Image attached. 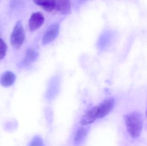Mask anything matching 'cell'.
Instances as JSON below:
<instances>
[{"label":"cell","mask_w":147,"mask_h":146,"mask_svg":"<svg viewBox=\"0 0 147 146\" xmlns=\"http://www.w3.org/2000/svg\"><path fill=\"white\" fill-rule=\"evenodd\" d=\"M124 121L128 133L133 139L140 137L143 127V120L140 113L132 112L124 117Z\"/></svg>","instance_id":"obj_1"},{"label":"cell","mask_w":147,"mask_h":146,"mask_svg":"<svg viewBox=\"0 0 147 146\" xmlns=\"http://www.w3.org/2000/svg\"><path fill=\"white\" fill-rule=\"evenodd\" d=\"M25 35L22 22L18 21L13 29L10 37V43L13 48H20L24 42Z\"/></svg>","instance_id":"obj_2"},{"label":"cell","mask_w":147,"mask_h":146,"mask_svg":"<svg viewBox=\"0 0 147 146\" xmlns=\"http://www.w3.org/2000/svg\"><path fill=\"white\" fill-rule=\"evenodd\" d=\"M115 105V100L113 98L105 99L97 107V118H102L108 115L112 110Z\"/></svg>","instance_id":"obj_3"},{"label":"cell","mask_w":147,"mask_h":146,"mask_svg":"<svg viewBox=\"0 0 147 146\" xmlns=\"http://www.w3.org/2000/svg\"><path fill=\"white\" fill-rule=\"evenodd\" d=\"M59 24L54 23L51 25L46 31L42 39V43L47 44L54 40L58 34L59 31Z\"/></svg>","instance_id":"obj_4"},{"label":"cell","mask_w":147,"mask_h":146,"mask_svg":"<svg viewBox=\"0 0 147 146\" xmlns=\"http://www.w3.org/2000/svg\"><path fill=\"white\" fill-rule=\"evenodd\" d=\"M45 21V17L40 12H35L32 14L29 20V29L34 31L40 27Z\"/></svg>","instance_id":"obj_5"},{"label":"cell","mask_w":147,"mask_h":146,"mask_svg":"<svg viewBox=\"0 0 147 146\" xmlns=\"http://www.w3.org/2000/svg\"><path fill=\"white\" fill-rule=\"evenodd\" d=\"M97 118V107H92L87 110L81 118L80 123L83 125H87L93 123Z\"/></svg>","instance_id":"obj_6"},{"label":"cell","mask_w":147,"mask_h":146,"mask_svg":"<svg viewBox=\"0 0 147 146\" xmlns=\"http://www.w3.org/2000/svg\"><path fill=\"white\" fill-rule=\"evenodd\" d=\"M16 75L11 71H7L2 74L0 77V84L4 87L12 85L16 80Z\"/></svg>","instance_id":"obj_7"},{"label":"cell","mask_w":147,"mask_h":146,"mask_svg":"<svg viewBox=\"0 0 147 146\" xmlns=\"http://www.w3.org/2000/svg\"><path fill=\"white\" fill-rule=\"evenodd\" d=\"M55 10L62 14L69 13L71 10V4L68 0H56Z\"/></svg>","instance_id":"obj_8"},{"label":"cell","mask_w":147,"mask_h":146,"mask_svg":"<svg viewBox=\"0 0 147 146\" xmlns=\"http://www.w3.org/2000/svg\"><path fill=\"white\" fill-rule=\"evenodd\" d=\"M34 2L47 11H52L56 9V0H36Z\"/></svg>","instance_id":"obj_9"},{"label":"cell","mask_w":147,"mask_h":146,"mask_svg":"<svg viewBox=\"0 0 147 146\" xmlns=\"http://www.w3.org/2000/svg\"><path fill=\"white\" fill-rule=\"evenodd\" d=\"M38 55V53L36 51L31 49H28L26 51L25 59L22 62L21 66H26L30 63L35 61Z\"/></svg>","instance_id":"obj_10"},{"label":"cell","mask_w":147,"mask_h":146,"mask_svg":"<svg viewBox=\"0 0 147 146\" xmlns=\"http://www.w3.org/2000/svg\"><path fill=\"white\" fill-rule=\"evenodd\" d=\"M87 134V131L84 127H80L77 130L74 136V142L77 145L80 144L84 139Z\"/></svg>","instance_id":"obj_11"},{"label":"cell","mask_w":147,"mask_h":146,"mask_svg":"<svg viewBox=\"0 0 147 146\" xmlns=\"http://www.w3.org/2000/svg\"><path fill=\"white\" fill-rule=\"evenodd\" d=\"M7 46L4 41L0 38V60L5 57L7 52Z\"/></svg>","instance_id":"obj_12"},{"label":"cell","mask_w":147,"mask_h":146,"mask_svg":"<svg viewBox=\"0 0 147 146\" xmlns=\"http://www.w3.org/2000/svg\"><path fill=\"white\" fill-rule=\"evenodd\" d=\"M28 146H44V143L40 137L36 136L33 138Z\"/></svg>","instance_id":"obj_13"},{"label":"cell","mask_w":147,"mask_h":146,"mask_svg":"<svg viewBox=\"0 0 147 146\" xmlns=\"http://www.w3.org/2000/svg\"><path fill=\"white\" fill-rule=\"evenodd\" d=\"M17 127V123L16 121L8 122L6 123L5 125V129L7 131H13L14 129H16Z\"/></svg>","instance_id":"obj_14"},{"label":"cell","mask_w":147,"mask_h":146,"mask_svg":"<svg viewBox=\"0 0 147 146\" xmlns=\"http://www.w3.org/2000/svg\"><path fill=\"white\" fill-rule=\"evenodd\" d=\"M146 117H147V107L146 111Z\"/></svg>","instance_id":"obj_15"}]
</instances>
